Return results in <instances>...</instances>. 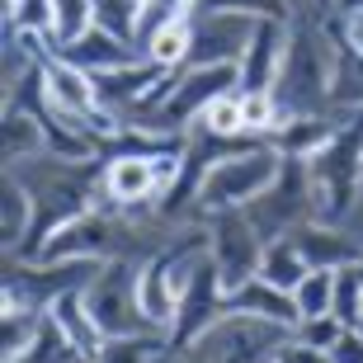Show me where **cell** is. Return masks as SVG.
<instances>
[{"mask_svg": "<svg viewBox=\"0 0 363 363\" xmlns=\"http://www.w3.org/2000/svg\"><path fill=\"white\" fill-rule=\"evenodd\" d=\"M279 170H283V151L274 147V142H250V147L222 151V156L203 170L199 217H213V213H227V208L255 203L259 194L279 179Z\"/></svg>", "mask_w": 363, "mask_h": 363, "instance_id": "cell-1", "label": "cell"}, {"mask_svg": "<svg viewBox=\"0 0 363 363\" xmlns=\"http://www.w3.org/2000/svg\"><path fill=\"white\" fill-rule=\"evenodd\" d=\"M293 340V330L264 316H245V311H227L222 321H213L194 340V350L208 363H279L283 345Z\"/></svg>", "mask_w": 363, "mask_h": 363, "instance_id": "cell-2", "label": "cell"}, {"mask_svg": "<svg viewBox=\"0 0 363 363\" xmlns=\"http://www.w3.org/2000/svg\"><path fill=\"white\" fill-rule=\"evenodd\" d=\"M137 269L142 264H133V259H104V269L81 288L85 307L94 311V321H99V330L108 340L113 335H151L156 330L147 321V311H142V297H137Z\"/></svg>", "mask_w": 363, "mask_h": 363, "instance_id": "cell-3", "label": "cell"}, {"mask_svg": "<svg viewBox=\"0 0 363 363\" xmlns=\"http://www.w3.org/2000/svg\"><path fill=\"white\" fill-rule=\"evenodd\" d=\"M241 213L250 217V227H255L264 241L293 236L302 222H316V194H311L307 161H283L279 179H274L255 203H245Z\"/></svg>", "mask_w": 363, "mask_h": 363, "instance_id": "cell-4", "label": "cell"}, {"mask_svg": "<svg viewBox=\"0 0 363 363\" xmlns=\"http://www.w3.org/2000/svg\"><path fill=\"white\" fill-rule=\"evenodd\" d=\"M118 250H123V217L104 213V208H85L43 241L38 259H48V264H57V259H118Z\"/></svg>", "mask_w": 363, "mask_h": 363, "instance_id": "cell-5", "label": "cell"}, {"mask_svg": "<svg viewBox=\"0 0 363 363\" xmlns=\"http://www.w3.org/2000/svg\"><path fill=\"white\" fill-rule=\"evenodd\" d=\"M203 222H208V255H213L217 274L227 283V293L241 288L245 279H255L259 255H264V236L250 227V217L241 208H227V213H213Z\"/></svg>", "mask_w": 363, "mask_h": 363, "instance_id": "cell-6", "label": "cell"}, {"mask_svg": "<svg viewBox=\"0 0 363 363\" xmlns=\"http://www.w3.org/2000/svg\"><path fill=\"white\" fill-rule=\"evenodd\" d=\"M189 24H194V38H189L184 67H241L259 19L236 10H199L189 14Z\"/></svg>", "mask_w": 363, "mask_h": 363, "instance_id": "cell-7", "label": "cell"}, {"mask_svg": "<svg viewBox=\"0 0 363 363\" xmlns=\"http://www.w3.org/2000/svg\"><path fill=\"white\" fill-rule=\"evenodd\" d=\"M222 316H227V283H222L213 255H208L199 269H194L189 288L179 293V316H175L170 340H175V345H194V340H199L213 321H222Z\"/></svg>", "mask_w": 363, "mask_h": 363, "instance_id": "cell-8", "label": "cell"}, {"mask_svg": "<svg viewBox=\"0 0 363 363\" xmlns=\"http://www.w3.org/2000/svg\"><path fill=\"white\" fill-rule=\"evenodd\" d=\"M288 33H293L288 19H259L255 24V38H250L241 67H236L241 71V90H274L283 52H288Z\"/></svg>", "mask_w": 363, "mask_h": 363, "instance_id": "cell-9", "label": "cell"}, {"mask_svg": "<svg viewBox=\"0 0 363 363\" xmlns=\"http://www.w3.org/2000/svg\"><path fill=\"white\" fill-rule=\"evenodd\" d=\"M43 94H48V104L57 113H67V118H81L99 104V85H94L90 71H81L76 62L67 57H48L43 62Z\"/></svg>", "mask_w": 363, "mask_h": 363, "instance_id": "cell-10", "label": "cell"}, {"mask_svg": "<svg viewBox=\"0 0 363 363\" xmlns=\"http://www.w3.org/2000/svg\"><path fill=\"white\" fill-rule=\"evenodd\" d=\"M297 250L307 255L311 269H345V264H359L363 259V245L354 241L350 227H340V222H302L293 231Z\"/></svg>", "mask_w": 363, "mask_h": 363, "instance_id": "cell-11", "label": "cell"}, {"mask_svg": "<svg viewBox=\"0 0 363 363\" xmlns=\"http://www.w3.org/2000/svg\"><path fill=\"white\" fill-rule=\"evenodd\" d=\"M340 133L335 113H293L269 133V142L283 151V161H311L316 151L330 147V137Z\"/></svg>", "mask_w": 363, "mask_h": 363, "instance_id": "cell-12", "label": "cell"}, {"mask_svg": "<svg viewBox=\"0 0 363 363\" xmlns=\"http://www.w3.org/2000/svg\"><path fill=\"white\" fill-rule=\"evenodd\" d=\"M57 57L76 62V67H81V71H90V76H104V71H118V67H128V62H137V57H142V43L118 38V33H108V28H99V24H94L81 43L62 48Z\"/></svg>", "mask_w": 363, "mask_h": 363, "instance_id": "cell-13", "label": "cell"}, {"mask_svg": "<svg viewBox=\"0 0 363 363\" xmlns=\"http://www.w3.org/2000/svg\"><path fill=\"white\" fill-rule=\"evenodd\" d=\"M48 316H52L62 330H67V340L81 350L85 363L99 359V350H104V330H99V321H94V311L85 307V293L81 288H71V293H57L52 302H48Z\"/></svg>", "mask_w": 363, "mask_h": 363, "instance_id": "cell-14", "label": "cell"}, {"mask_svg": "<svg viewBox=\"0 0 363 363\" xmlns=\"http://www.w3.org/2000/svg\"><path fill=\"white\" fill-rule=\"evenodd\" d=\"M227 311H245V316H264V321H279L288 325V330H297V302L293 293H283V288H274V283H264L255 274V279H245L241 288H231L227 293Z\"/></svg>", "mask_w": 363, "mask_h": 363, "instance_id": "cell-15", "label": "cell"}, {"mask_svg": "<svg viewBox=\"0 0 363 363\" xmlns=\"http://www.w3.org/2000/svg\"><path fill=\"white\" fill-rule=\"evenodd\" d=\"M137 297H142L147 321L170 335V330H175V316H179V293H175V283H170V274H165V264L156 255L137 269Z\"/></svg>", "mask_w": 363, "mask_h": 363, "instance_id": "cell-16", "label": "cell"}, {"mask_svg": "<svg viewBox=\"0 0 363 363\" xmlns=\"http://www.w3.org/2000/svg\"><path fill=\"white\" fill-rule=\"evenodd\" d=\"M33 199H28V189L5 170V199H0V241H5V255H19V245L28 241V231H33Z\"/></svg>", "mask_w": 363, "mask_h": 363, "instance_id": "cell-17", "label": "cell"}, {"mask_svg": "<svg viewBox=\"0 0 363 363\" xmlns=\"http://www.w3.org/2000/svg\"><path fill=\"white\" fill-rule=\"evenodd\" d=\"M48 151V137H43V118L33 108L5 104V165H24L33 156Z\"/></svg>", "mask_w": 363, "mask_h": 363, "instance_id": "cell-18", "label": "cell"}, {"mask_svg": "<svg viewBox=\"0 0 363 363\" xmlns=\"http://www.w3.org/2000/svg\"><path fill=\"white\" fill-rule=\"evenodd\" d=\"M307 274H311V264H307V255L297 250L293 236L264 241V255H259V279H264V283H274V288H283V293H293Z\"/></svg>", "mask_w": 363, "mask_h": 363, "instance_id": "cell-19", "label": "cell"}, {"mask_svg": "<svg viewBox=\"0 0 363 363\" xmlns=\"http://www.w3.org/2000/svg\"><path fill=\"white\" fill-rule=\"evenodd\" d=\"M175 350V340L151 330V335H113L104 340V350L94 363H165V354Z\"/></svg>", "mask_w": 363, "mask_h": 363, "instance_id": "cell-20", "label": "cell"}, {"mask_svg": "<svg viewBox=\"0 0 363 363\" xmlns=\"http://www.w3.org/2000/svg\"><path fill=\"white\" fill-rule=\"evenodd\" d=\"M94 24H99L94 0H52V28H48V38H52V48L62 52L71 43H81Z\"/></svg>", "mask_w": 363, "mask_h": 363, "instance_id": "cell-21", "label": "cell"}, {"mask_svg": "<svg viewBox=\"0 0 363 363\" xmlns=\"http://www.w3.org/2000/svg\"><path fill=\"white\" fill-rule=\"evenodd\" d=\"M14 363H85V359H81V350H76V345L67 340V330H62V325H57L52 316L43 311L38 335L28 340V345H24V354H19Z\"/></svg>", "mask_w": 363, "mask_h": 363, "instance_id": "cell-22", "label": "cell"}, {"mask_svg": "<svg viewBox=\"0 0 363 363\" xmlns=\"http://www.w3.org/2000/svg\"><path fill=\"white\" fill-rule=\"evenodd\" d=\"M189 38H194V24H189V19H175V24L156 28L151 38H142V57H151V62L165 67V71H175V67L189 62Z\"/></svg>", "mask_w": 363, "mask_h": 363, "instance_id": "cell-23", "label": "cell"}, {"mask_svg": "<svg viewBox=\"0 0 363 363\" xmlns=\"http://www.w3.org/2000/svg\"><path fill=\"white\" fill-rule=\"evenodd\" d=\"M38 321H43V311L33 307H14V302L0 307V363H14L24 354V345L38 335Z\"/></svg>", "mask_w": 363, "mask_h": 363, "instance_id": "cell-24", "label": "cell"}, {"mask_svg": "<svg viewBox=\"0 0 363 363\" xmlns=\"http://www.w3.org/2000/svg\"><path fill=\"white\" fill-rule=\"evenodd\" d=\"M293 302H297V316H325L335 311V269H311L307 279L293 288Z\"/></svg>", "mask_w": 363, "mask_h": 363, "instance_id": "cell-25", "label": "cell"}, {"mask_svg": "<svg viewBox=\"0 0 363 363\" xmlns=\"http://www.w3.org/2000/svg\"><path fill=\"white\" fill-rule=\"evenodd\" d=\"M203 133H213V137H245V118H241V85L227 94H217L213 104L203 108V123H199Z\"/></svg>", "mask_w": 363, "mask_h": 363, "instance_id": "cell-26", "label": "cell"}, {"mask_svg": "<svg viewBox=\"0 0 363 363\" xmlns=\"http://www.w3.org/2000/svg\"><path fill=\"white\" fill-rule=\"evenodd\" d=\"M359 311H363V269L345 264V269H335V316L345 325H359Z\"/></svg>", "mask_w": 363, "mask_h": 363, "instance_id": "cell-27", "label": "cell"}, {"mask_svg": "<svg viewBox=\"0 0 363 363\" xmlns=\"http://www.w3.org/2000/svg\"><path fill=\"white\" fill-rule=\"evenodd\" d=\"M94 14H99V28L118 33V38L137 43V24H142V5L133 0H94Z\"/></svg>", "mask_w": 363, "mask_h": 363, "instance_id": "cell-28", "label": "cell"}, {"mask_svg": "<svg viewBox=\"0 0 363 363\" xmlns=\"http://www.w3.org/2000/svg\"><path fill=\"white\" fill-rule=\"evenodd\" d=\"M199 10H236V14H255V19H288L293 24V5L288 0H199Z\"/></svg>", "mask_w": 363, "mask_h": 363, "instance_id": "cell-29", "label": "cell"}, {"mask_svg": "<svg viewBox=\"0 0 363 363\" xmlns=\"http://www.w3.org/2000/svg\"><path fill=\"white\" fill-rule=\"evenodd\" d=\"M345 330H350V325L340 321L335 311H325V316H307V321H297V330H293V335H297V340H307V345H316V350H325V354H330V350H335V340L345 335Z\"/></svg>", "mask_w": 363, "mask_h": 363, "instance_id": "cell-30", "label": "cell"}, {"mask_svg": "<svg viewBox=\"0 0 363 363\" xmlns=\"http://www.w3.org/2000/svg\"><path fill=\"white\" fill-rule=\"evenodd\" d=\"M330 363H363V330H359V325H350V330L335 340Z\"/></svg>", "mask_w": 363, "mask_h": 363, "instance_id": "cell-31", "label": "cell"}, {"mask_svg": "<svg viewBox=\"0 0 363 363\" xmlns=\"http://www.w3.org/2000/svg\"><path fill=\"white\" fill-rule=\"evenodd\" d=\"M279 363H330V354L325 350H316V345H307V340H288L283 345V354H279Z\"/></svg>", "mask_w": 363, "mask_h": 363, "instance_id": "cell-32", "label": "cell"}, {"mask_svg": "<svg viewBox=\"0 0 363 363\" xmlns=\"http://www.w3.org/2000/svg\"><path fill=\"white\" fill-rule=\"evenodd\" d=\"M330 14H335V10H330ZM340 28H345V38H350L354 48L363 52V10H350V14H340Z\"/></svg>", "mask_w": 363, "mask_h": 363, "instance_id": "cell-33", "label": "cell"}, {"mask_svg": "<svg viewBox=\"0 0 363 363\" xmlns=\"http://www.w3.org/2000/svg\"><path fill=\"white\" fill-rule=\"evenodd\" d=\"M165 363H208V359H203L194 345H175V350L165 354Z\"/></svg>", "mask_w": 363, "mask_h": 363, "instance_id": "cell-34", "label": "cell"}, {"mask_svg": "<svg viewBox=\"0 0 363 363\" xmlns=\"http://www.w3.org/2000/svg\"><path fill=\"white\" fill-rule=\"evenodd\" d=\"M345 227H350L354 241L363 245V189H359V203H354V213H350V222H345Z\"/></svg>", "mask_w": 363, "mask_h": 363, "instance_id": "cell-35", "label": "cell"}, {"mask_svg": "<svg viewBox=\"0 0 363 363\" xmlns=\"http://www.w3.org/2000/svg\"><path fill=\"white\" fill-rule=\"evenodd\" d=\"M293 14H307V19H321V0H288Z\"/></svg>", "mask_w": 363, "mask_h": 363, "instance_id": "cell-36", "label": "cell"}, {"mask_svg": "<svg viewBox=\"0 0 363 363\" xmlns=\"http://www.w3.org/2000/svg\"><path fill=\"white\" fill-rule=\"evenodd\" d=\"M330 10H335V0H321V19H325V14H330Z\"/></svg>", "mask_w": 363, "mask_h": 363, "instance_id": "cell-37", "label": "cell"}, {"mask_svg": "<svg viewBox=\"0 0 363 363\" xmlns=\"http://www.w3.org/2000/svg\"><path fill=\"white\" fill-rule=\"evenodd\" d=\"M133 5H147V0H133Z\"/></svg>", "mask_w": 363, "mask_h": 363, "instance_id": "cell-38", "label": "cell"}, {"mask_svg": "<svg viewBox=\"0 0 363 363\" xmlns=\"http://www.w3.org/2000/svg\"><path fill=\"white\" fill-rule=\"evenodd\" d=\"M335 5H340V0H335Z\"/></svg>", "mask_w": 363, "mask_h": 363, "instance_id": "cell-39", "label": "cell"}]
</instances>
